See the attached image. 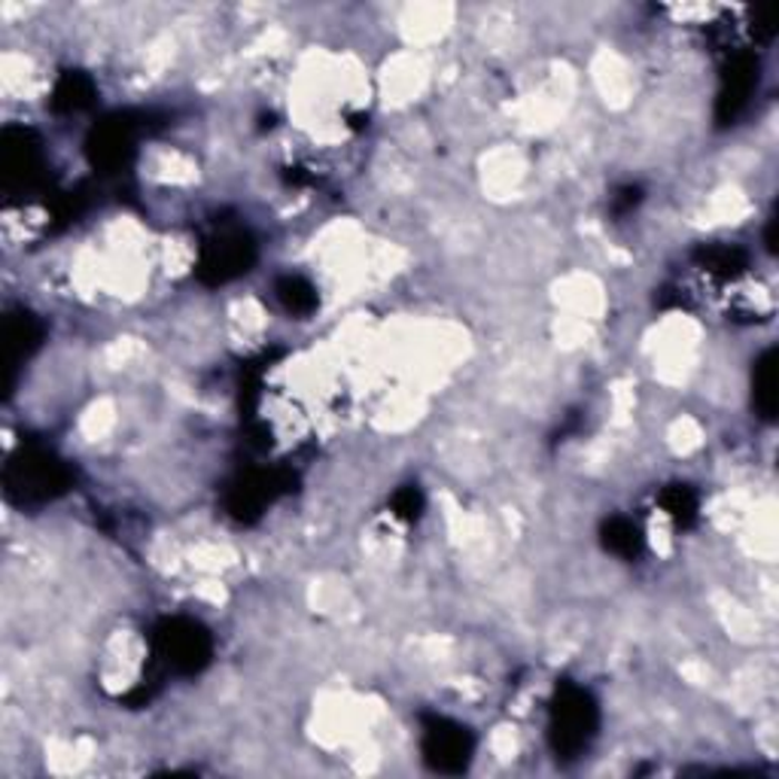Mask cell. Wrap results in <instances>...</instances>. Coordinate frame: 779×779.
<instances>
[{
  "instance_id": "obj_1",
  "label": "cell",
  "mask_w": 779,
  "mask_h": 779,
  "mask_svg": "<svg viewBox=\"0 0 779 779\" xmlns=\"http://www.w3.org/2000/svg\"><path fill=\"white\" fill-rule=\"evenodd\" d=\"M596 703L584 688L573 682H561L549 710V743L558 752V758L582 756L588 743L596 733Z\"/></svg>"
},
{
  "instance_id": "obj_2",
  "label": "cell",
  "mask_w": 779,
  "mask_h": 779,
  "mask_svg": "<svg viewBox=\"0 0 779 779\" xmlns=\"http://www.w3.org/2000/svg\"><path fill=\"white\" fill-rule=\"evenodd\" d=\"M7 493L19 503H47L70 487V470L43 447H22L7 466Z\"/></svg>"
},
{
  "instance_id": "obj_3",
  "label": "cell",
  "mask_w": 779,
  "mask_h": 779,
  "mask_svg": "<svg viewBox=\"0 0 779 779\" xmlns=\"http://www.w3.org/2000/svg\"><path fill=\"white\" fill-rule=\"evenodd\" d=\"M152 652L174 673H201L210 664L214 640L205 624L193 619H161L152 631Z\"/></svg>"
},
{
  "instance_id": "obj_4",
  "label": "cell",
  "mask_w": 779,
  "mask_h": 779,
  "mask_svg": "<svg viewBox=\"0 0 779 779\" xmlns=\"http://www.w3.org/2000/svg\"><path fill=\"white\" fill-rule=\"evenodd\" d=\"M256 263V244L244 229H223L214 238H207L198 253V277L217 287L229 284L238 275H247Z\"/></svg>"
},
{
  "instance_id": "obj_5",
  "label": "cell",
  "mask_w": 779,
  "mask_h": 779,
  "mask_svg": "<svg viewBox=\"0 0 779 779\" xmlns=\"http://www.w3.org/2000/svg\"><path fill=\"white\" fill-rule=\"evenodd\" d=\"M472 740L470 728L442 719V716H426L424 719V758L426 765L438 773H463L470 768Z\"/></svg>"
},
{
  "instance_id": "obj_6",
  "label": "cell",
  "mask_w": 779,
  "mask_h": 779,
  "mask_svg": "<svg viewBox=\"0 0 779 779\" xmlns=\"http://www.w3.org/2000/svg\"><path fill=\"white\" fill-rule=\"evenodd\" d=\"M86 149H89V159H92L95 168H103V171L122 168L135 152V122L128 116L103 119L101 126L89 135Z\"/></svg>"
},
{
  "instance_id": "obj_7",
  "label": "cell",
  "mask_w": 779,
  "mask_h": 779,
  "mask_svg": "<svg viewBox=\"0 0 779 779\" xmlns=\"http://www.w3.org/2000/svg\"><path fill=\"white\" fill-rule=\"evenodd\" d=\"M758 86V61L746 52H737L728 61L722 77V89H719V103H716V116L719 122H733L737 116L743 114L746 103L752 98Z\"/></svg>"
},
{
  "instance_id": "obj_8",
  "label": "cell",
  "mask_w": 779,
  "mask_h": 779,
  "mask_svg": "<svg viewBox=\"0 0 779 779\" xmlns=\"http://www.w3.org/2000/svg\"><path fill=\"white\" fill-rule=\"evenodd\" d=\"M0 156H3V184L31 186L40 177V147L31 131L24 128H7L0 138Z\"/></svg>"
},
{
  "instance_id": "obj_9",
  "label": "cell",
  "mask_w": 779,
  "mask_h": 779,
  "mask_svg": "<svg viewBox=\"0 0 779 779\" xmlns=\"http://www.w3.org/2000/svg\"><path fill=\"white\" fill-rule=\"evenodd\" d=\"M289 479L284 472H247L229 491V512L241 521H250L263 512L265 503H272L277 493L287 491Z\"/></svg>"
},
{
  "instance_id": "obj_10",
  "label": "cell",
  "mask_w": 779,
  "mask_h": 779,
  "mask_svg": "<svg viewBox=\"0 0 779 779\" xmlns=\"http://www.w3.org/2000/svg\"><path fill=\"white\" fill-rule=\"evenodd\" d=\"M43 338L40 323L31 314H12L7 317V329H3V356H7V372L22 363L24 356L34 351Z\"/></svg>"
},
{
  "instance_id": "obj_11",
  "label": "cell",
  "mask_w": 779,
  "mask_h": 779,
  "mask_svg": "<svg viewBox=\"0 0 779 779\" xmlns=\"http://www.w3.org/2000/svg\"><path fill=\"white\" fill-rule=\"evenodd\" d=\"M752 402H756L758 414L765 421L777 417L779 393H777V351L770 347L756 359V372H752Z\"/></svg>"
},
{
  "instance_id": "obj_12",
  "label": "cell",
  "mask_w": 779,
  "mask_h": 779,
  "mask_svg": "<svg viewBox=\"0 0 779 779\" xmlns=\"http://www.w3.org/2000/svg\"><path fill=\"white\" fill-rule=\"evenodd\" d=\"M698 263L707 275L719 277V280H733L746 272L749 265V256L740 247H731V244H712V247H700Z\"/></svg>"
},
{
  "instance_id": "obj_13",
  "label": "cell",
  "mask_w": 779,
  "mask_h": 779,
  "mask_svg": "<svg viewBox=\"0 0 779 779\" xmlns=\"http://www.w3.org/2000/svg\"><path fill=\"white\" fill-rule=\"evenodd\" d=\"M92 101L95 82L86 73H80V70L61 73V80L56 82V92H52V107L58 114H77V110H86Z\"/></svg>"
},
{
  "instance_id": "obj_14",
  "label": "cell",
  "mask_w": 779,
  "mask_h": 779,
  "mask_svg": "<svg viewBox=\"0 0 779 779\" xmlns=\"http://www.w3.org/2000/svg\"><path fill=\"white\" fill-rule=\"evenodd\" d=\"M603 545L612 554H619L624 561H633L642 554V530L633 524L631 517H609L603 524Z\"/></svg>"
},
{
  "instance_id": "obj_15",
  "label": "cell",
  "mask_w": 779,
  "mask_h": 779,
  "mask_svg": "<svg viewBox=\"0 0 779 779\" xmlns=\"http://www.w3.org/2000/svg\"><path fill=\"white\" fill-rule=\"evenodd\" d=\"M277 302L289 310V314H298V317H308L310 310L317 308V289L310 287L305 277L298 275H287L277 280Z\"/></svg>"
},
{
  "instance_id": "obj_16",
  "label": "cell",
  "mask_w": 779,
  "mask_h": 779,
  "mask_svg": "<svg viewBox=\"0 0 779 779\" xmlns=\"http://www.w3.org/2000/svg\"><path fill=\"white\" fill-rule=\"evenodd\" d=\"M661 509L673 517V524L688 527V524H694V517H698V493L691 491L688 484H670V487L661 493Z\"/></svg>"
},
{
  "instance_id": "obj_17",
  "label": "cell",
  "mask_w": 779,
  "mask_h": 779,
  "mask_svg": "<svg viewBox=\"0 0 779 779\" xmlns=\"http://www.w3.org/2000/svg\"><path fill=\"white\" fill-rule=\"evenodd\" d=\"M389 509H393L402 521H414V517H421V512H424V493L417 491L414 484L400 487V491L393 493V500H389Z\"/></svg>"
},
{
  "instance_id": "obj_18",
  "label": "cell",
  "mask_w": 779,
  "mask_h": 779,
  "mask_svg": "<svg viewBox=\"0 0 779 779\" xmlns=\"http://www.w3.org/2000/svg\"><path fill=\"white\" fill-rule=\"evenodd\" d=\"M640 198H642L640 186H621L619 193L612 195V210H615L619 217H624V214H631L633 207L640 205Z\"/></svg>"
},
{
  "instance_id": "obj_19",
  "label": "cell",
  "mask_w": 779,
  "mask_h": 779,
  "mask_svg": "<svg viewBox=\"0 0 779 779\" xmlns=\"http://www.w3.org/2000/svg\"><path fill=\"white\" fill-rule=\"evenodd\" d=\"M768 250L777 253V214H773L768 223Z\"/></svg>"
}]
</instances>
